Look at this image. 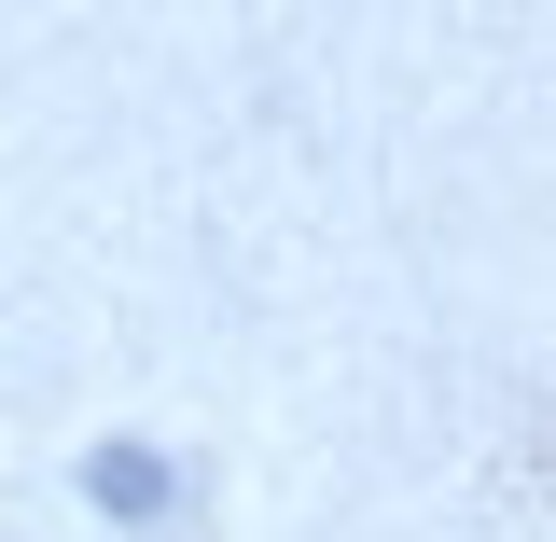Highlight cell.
<instances>
[{"label": "cell", "instance_id": "6da1fadb", "mask_svg": "<svg viewBox=\"0 0 556 542\" xmlns=\"http://www.w3.org/2000/svg\"><path fill=\"white\" fill-rule=\"evenodd\" d=\"M84 487H98L112 515H167V474H153L139 445H112V459H84Z\"/></svg>", "mask_w": 556, "mask_h": 542}]
</instances>
